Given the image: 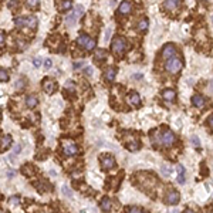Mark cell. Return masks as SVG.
Instances as JSON below:
<instances>
[{
    "label": "cell",
    "mask_w": 213,
    "mask_h": 213,
    "mask_svg": "<svg viewBox=\"0 0 213 213\" xmlns=\"http://www.w3.org/2000/svg\"><path fill=\"white\" fill-rule=\"evenodd\" d=\"M111 47H112V51L115 53V54L121 56V54L125 51V48L128 47V44H127V40L125 39H122V37H115L114 41H112V44H111Z\"/></svg>",
    "instance_id": "6da1fadb"
},
{
    "label": "cell",
    "mask_w": 213,
    "mask_h": 213,
    "mask_svg": "<svg viewBox=\"0 0 213 213\" xmlns=\"http://www.w3.org/2000/svg\"><path fill=\"white\" fill-rule=\"evenodd\" d=\"M165 68H166V71L171 72V74H176V72H179L182 68V61L179 58H175V57L168 58V63L165 65Z\"/></svg>",
    "instance_id": "7a4b0ae2"
},
{
    "label": "cell",
    "mask_w": 213,
    "mask_h": 213,
    "mask_svg": "<svg viewBox=\"0 0 213 213\" xmlns=\"http://www.w3.org/2000/svg\"><path fill=\"white\" fill-rule=\"evenodd\" d=\"M63 151H64V155L67 156H72L78 152V148L75 145V142L71 141V139H64L63 141Z\"/></svg>",
    "instance_id": "3957f363"
},
{
    "label": "cell",
    "mask_w": 213,
    "mask_h": 213,
    "mask_svg": "<svg viewBox=\"0 0 213 213\" xmlns=\"http://www.w3.org/2000/svg\"><path fill=\"white\" fill-rule=\"evenodd\" d=\"M16 26L17 27H30V29H34L37 26V19L36 17H19L16 19Z\"/></svg>",
    "instance_id": "277c9868"
},
{
    "label": "cell",
    "mask_w": 213,
    "mask_h": 213,
    "mask_svg": "<svg viewBox=\"0 0 213 213\" xmlns=\"http://www.w3.org/2000/svg\"><path fill=\"white\" fill-rule=\"evenodd\" d=\"M83 13H84V7L77 6L72 13H70L68 16H67V24H68V26H74V24L77 23V17L78 16H81Z\"/></svg>",
    "instance_id": "5b68a950"
},
{
    "label": "cell",
    "mask_w": 213,
    "mask_h": 213,
    "mask_svg": "<svg viewBox=\"0 0 213 213\" xmlns=\"http://www.w3.org/2000/svg\"><path fill=\"white\" fill-rule=\"evenodd\" d=\"M176 56V48H175L173 44H166L163 47V50H162V57L163 58H172Z\"/></svg>",
    "instance_id": "8992f818"
},
{
    "label": "cell",
    "mask_w": 213,
    "mask_h": 213,
    "mask_svg": "<svg viewBox=\"0 0 213 213\" xmlns=\"http://www.w3.org/2000/svg\"><path fill=\"white\" fill-rule=\"evenodd\" d=\"M179 200H181V195L176 190H171L168 193V196H166V202H168L169 205H178Z\"/></svg>",
    "instance_id": "52a82bcc"
},
{
    "label": "cell",
    "mask_w": 213,
    "mask_h": 213,
    "mask_svg": "<svg viewBox=\"0 0 213 213\" xmlns=\"http://www.w3.org/2000/svg\"><path fill=\"white\" fill-rule=\"evenodd\" d=\"M173 142H175L173 132H171V131H166V132H163V134H162V143H163V145H166V146H171Z\"/></svg>",
    "instance_id": "ba28073f"
},
{
    "label": "cell",
    "mask_w": 213,
    "mask_h": 213,
    "mask_svg": "<svg viewBox=\"0 0 213 213\" xmlns=\"http://www.w3.org/2000/svg\"><path fill=\"white\" fill-rule=\"evenodd\" d=\"M101 165H102L104 169H111L114 165H115V161H114V158L110 156V155L102 156V158H101Z\"/></svg>",
    "instance_id": "9c48e42d"
},
{
    "label": "cell",
    "mask_w": 213,
    "mask_h": 213,
    "mask_svg": "<svg viewBox=\"0 0 213 213\" xmlns=\"http://www.w3.org/2000/svg\"><path fill=\"white\" fill-rule=\"evenodd\" d=\"M43 88L47 94H53L54 90H56V84H54V81L53 80H44L43 81Z\"/></svg>",
    "instance_id": "30bf717a"
},
{
    "label": "cell",
    "mask_w": 213,
    "mask_h": 213,
    "mask_svg": "<svg viewBox=\"0 0 213 213\" xmlns=\"http://www.w3.org/2000/svg\"><path fill=\"white\" fill-rule=\"evenodd\" d=\"M128 101L132 104V105H135V107H139V105H141V97H139L136 92H131V94H129Z\"/></svg>",
    "instance_id": "8fae6325"
},
{
    "label": "cell",
    "mask_w": 213,
    "mask_h": 213,
    "mask_svg": "<svg viewBox=\"0 0 213 213\" xmlns=\"http://www.w3.org/2000/svg\"><path fill=\"white\" fill-rule=\"evenodd\" d=\"M132 10V4H131V1H124V3H121V6H119V13L121 14H128L129 12Z\"/></svg>",
    "instance_id": "7c38bea8"
},
{
    "label": "cell",
    "mask_w": 213,
    "mask_h": 213,
    "mask_svg": "<svg viewBox=\"0 0 213 213\" xmlns=\"http://www.w3.org/2000/svg\"><path fill=\"white\" fill-rule=\"evenodd\" d=\"M181 6V0H165V7L169 10H175Z\"/></svg>",
    "instance_id": "4fadbf2b"
},
{
    "label": "cell",
    "mask_w": 213,
    "mask_h": 213,
    "mask_svg": "<svg viewBox=\"0 0 213 213\" xmlns=\"http://www.w3.org/2000/svg\"><path fill=\"white\" fill-rule=\"evenodd\" d=\"M175 97H176V92L173 90H165L162 92V98L165 101H173Z\"/></svg>",
    "instance_id": "5bb4252c"
},
{
    "label": "cell",
    "mask_w": 213,
    "mask_h": 213,
    "mask_svg": "<svg viewBox=\"0 0 213 213\" xmlns=\"http://www.w3.org/2000/svg\"><path fill=\"white\" fill-rule=\"evenodd\" d=\"M10 145H12V136L10 135L3 136V139H1V145H0V151H1V152H3V151H6Z\"/></svg>",
    "instance_id": "9a60e30c"
},
{
    "label": "cell",
    "mask_w": 213,
    "mask_h": 213,
    "mask_svg": "<svg viewBox=\"0 0 213 213\" xmlns=\"http://www.w3.org/2000/svg\"><path fill=\"white\" fill-rule=\"evenodd\" d=\"M115 72H116V71L114 70L112 67L107 68V70H105V72H104V75H105V80H107V81H114V78H115Z\"/></svg>",
    "instance_id": "2e32d148"
},
{
    "label": "cell",
    "mask_w": 213,
    "mask_h": 213,
    "mask_svg": "<svg viewBox=\"0 0 213 213\" xmlns=\"http://www.w3.org/2000/svg\"><path fill=\"white\" fill-rule=\"evenodd\" d=\"M192 104L195 107H203L205 105V98L202 95H193L192 97Z\"/></svg>",
    "instance_id": "e0dca14e"
},
{
    "label": "cell",
    "mask_w": 213,
    "mask_h": 213,
    "mask_svg": "<svg viewBox=\"0 0 213 213\" xmlns=\"http://www.w3.org/2000/svg\"><path fill=\"white\" fill-rule=\"evenodd\" d=\"M111 207H112V203H111V200L108 198H104L102 202H101V209H102L104 212H110Z\"/></svg>",
    "instance_id": "ac0fdd59"
},
{
    "label": "cell",
    "mask_w": 213,
    "mask_h": 213,
    "mask_svg": "<svg viewBox=\"0 0 213 213\" xmlns=\"http://www.w3.org/2000/svg\"><path fill=\"white\" fill-rule=\"evenodd\" d=\"M37 104H39V101H37V98L34 97V95H29V97L26 98V105L29 108H34Z\"/></svg>",
    "instance_id": "d6986e66"
},
{
    "label": "cell",
    "mask_w": 213,
    "mask_h": 213,
    "mask_svg": "<svg viewBox=\"0 0 213 213\" xmlns=\"http://www.w3.org/2000/svg\"><path fill=\"white\" fill-rule=\"evenodd\" d=\"M88 40H90V37L88 36H85V34H81L80 37L77 39V43L78 45H81V47H85L87 45V43H88Z\"/></svg>",
    "instance_id": "ffe728a7"
},
{
    "label": "cell",
    "mask_w": 213,
    "mask_h": 213,
    "mask_svg": "<svg viewBox=\"0 0 213 213\" xmlns=\"http://www.w3.org/2000/svg\"><path fill=\"white\" fill-rule=\"evenodd\" d=\"M138 29H139L141 31L146 30V29H148V20H146V19H142L141 21L138 23Z\"/></svg>",
    "instance_id": "44dd1931"
},
{
    "label": "cell",
    "mask_w": 213,
    "mask_h": 213,
    "mask_svg": "<svg viewBox=\"0 0 213 213\" xmlns=\"http://www.w3.org/2000/svg\"><path fill=\"white\" fill-rule=\"evenodd\" d=\"M65 90L72 94V92L75 91V84H74L72 81H68V83H65Z\"/></svg>",
    "instance_id": "7402d4cb"
},
{
    "label": "cell",
    "mask_w": 213,
    "mask_h": 213,
    "mask_svg": "<svg viewBox=\"0 0 213 213\" xmlns=\"http://www.w3.org/2000/svg\"><path fill=\"white\" fill-rule=\"evenodd\" d=\"M105 57H107V53L104 51V50H98V51L95 53V60H97V61H100V60H104Z\"/></svg>",
    "instance_id": "603a6c76"
},
{
    "label": "cell",
    "mask_w": 213,
    "mask_h": 213,
    "mask_svg": "<svg viewBox=\"0 0 213 213\" xmlns=\"http://www.w3.org/2000/svg\"><path fill=\"white\" fill-rule=\"evenodd\" d=\"M31 165H26V166H24V168L21 169V172H23V173L26 175V176H29V178H30V176H31L33 175V172H31Z\"/></svg>",
    "instance_id": "cb8c5ba5"
},
{
    "label": "cell",
    "mask_w": 213,
    "mask_h": 213,
    "mask_svg": "<svg viewBox=\"0 0 213 213\" xmlns=\"http://www.w3.org/2000/svg\"><path fill=\"white\" fill-rule=\"evenodd\" d=\"M162 173L165 175V176H171V173H172V168L168 166V165H163V166H162Z\"/></svg>",
    "instance_id": "d4e9b609"
},
{
    "label": "cell",
    "mask_w": 213,
    "mask_h": 213,
    "mask_svg": "<svg viewBox=\"0 0 213 213\" xmlns=\"http://www.w3.org/2000/svg\"><path fill=\"white\" fill-rule=\"evenodd\" d=\"M7 80H9V74H7V71L6 70H0V81L6 83Z\"/></svg>",
    "instance_id": "484cf974"
},
{
    "label": "cell",
    "mask_w": 213,
    "mask_h": 213,
    "mask_svg": "<svg viewBox=\"0 0 213 213\" xmlns=\"http://www.w3.org/2000/svg\"><path fill=\"white\" fill-rule=\"evenodd\" d=\"M60 9H61V10H70V9H71V1H70V0L63 1V3L60 4Z\"/></svg>",
    "instance_id": "4316f807"
},
{
    "label": "cell",
    "mask_w": 213,
    "mask_h": 213,
    "mask_svg": "<svg viewBox=\"0 0 213 213\" xmlns=\"http://www.w3.org/2000/svg\"><path fill=\"white\" fill-rule=\"evenodd\" d=\"M39 1H40V0H26L27 6L30 7V9H34V7L39 6Z\"/></svg>",
    "instance_id": "83f0119b"
},
{
    "label": "cell",
    "mask_w": 213,
    "mask_h": 213,
    "mask_svg": "<svg viewBox=\"0 0 213 213\" xmlns=\"http://www.w3.org/2000/svg\"><path fill=\"white\" fill-rule=\"evenodd\" d=\"M63 193H64V196H67V198H71V196H72V192H71V189L67 186V185L63 186Z\"/></svg>",
    "instance_id": "f1b7e54d"
},
{
    "label": "cell",
    "mask_w": 213,
    "mask_h": 213,
    "mask_svg": "<svg viewBox=\"0 0 213 213\" xmlns=\"http://www.w3.org/2000/svg\"><path fill=\"white\" fill-rule=\"evenodd\" d=\"M85 48L88 50V51H91V50H94L95 48V41L94 40H88V43H87V45H85Z\"/></svg>",
    "instance_id": "f546056e"
},
{
    "label": "cell",
    "mask_w": 213,
    "mask_h": 213,
    "mask_svg": "<svg viewBox=\"0 0 213 213\" xmlns=\"http://www.w3.org/2000/svg\"><path fill=\"white\" fill-rule=\"evenodd\" d=\"M127 146H128L129 151H136V149L139 148V143H138V142H131V143H128Z\"/></svg>",
    "instance_id": "4dcf8cb0"
},
{
    "label": "cell",
    "mask_w": 213,
    "mask_h": 213,
    "mask_svg": "<svg viewBox=\"0 0 213 213\" xmlns=\"http://www.w3.org/2000/svg\"><path fill=\"white\" fill-rule=\"evenodd\" d=\"M127 210L131 213H138V212H142V207H138V206H129L127 207Z\"/></svg>",
    "instance_id": "1f68e13d"
},
{
    "label": "cell",
    "mask_w": 213,
    "mask_h": 213,
    "mask_svg": "<svg viewBox=\"0 0 213 213\" xmlns=\"http://www.w3.org/2000/svg\"><path fill=\"white\" fill-rule=\"evenodd\" d=\"M20 202V196H13V198H10V205L12 206H17Z\"/></svg>",
    "instance_id": "d6a6232c"
},
{
    "label": "cell",
    "mask_w": 213,
    "mask_h": 213,
    "mask_svg": "<svg viewBox=\"0 0 213 213\" xmlns=\"http://www.w3.org/2000/svg\"><path fill=\"white\" fill-rule=\"evenodd\" d=\"M178 183H181V185H183L185 183V173H178Z\"/></svg>",
    "instance_id": "836d02e7"
},
{
    "label": "cell",
    "mask_w": 213,
    "mask_h": 213,
    "mask_svg": "<svg viewBox=\"0 0 213 213\" xmlns=\"http://www.w3.org/2000/svg\"><path fill=\"white\" fill-rule=\"evenodd\" d=\"M51 65H53V61L50 60V58H47V60L44 61V68L45 70H50V68H51Z\"/></svg>",
    "instance_id": "e575fe53"
},
{
    "label": "cell",
    "mask_w": 213,
    "mask_h": 213,
    "mask_svg": "<svg viewBox=\"0 0 213 213\" xmlns=\"http://www.w3.org/2000/svg\"><path fill=\"white\" fill-rule=\"evenodd\" d=\"M17 4H19V1H17V0H12V1H9V7H10V9H17Z\"/></svg>",
    "instance_id": "d590c367"
},
{
    "label": "cell",
    "mask_w": 213,
    "mask_h": 213,
    "mask_svg": "<svg viewBox=\"0 0 213 213\" xmlns=\"http://www.w3.org/2000/svg\"><path fill=\"white\" fill-rule=\"evenodd\" d=\"M192 143H193L195 146H199V145H200V141H199V138H198V136H196V135H193V136H192Z\"/></svg>",
    "instance_id": "8d00e7d4"
},
{
    "label": "cell",
    "mask_w": 213,
    "mask_h": 213,
    "mask_svg": "<svg viewBox=\"0 0 213 213\" xmlns=\"http://www.w3.org/2000/svg\"><path fill=\"white\" fill-rule=\"evenodd\" d=\"M33 64H34V67H36V68H39L40 65H41V58H34V61H33Z\"/></svg>",
    "instance_id": "74e56055"
},
{
    "label": "cell",
    "mask_w": 213,
    "mask_h": 213,
    "mask_svg": "<svg viewBox=\"0 0 213 213\" xmlns=\"http://www.w3.org/2000/svg\"><path fill=\"white\" fill-rule=\"evenodd\" d=\"M207 125H209V127L213 129V115H210L209 118H207Z\"/></svg>",
    "instance_id": "f35d334b"
},
{
    "label": "cell",
    "mask_w": 213,
    "mask_h": 213,
    "mask_svg": "<svg viewBox=\"0 0 213 213\" xmlns=\"http://www.w3.org/2000/svg\"><path fill=\"white\" fill-rule=\"evenodd\" d=\"M83 64H84L83 61H80V63H74V70H78V68H81V67H83Z\"/></svg>",
    "instance_id": "ab89813d"
},
{
    "label": "cell",
    "mask_w": 213,
    "mask_h": 213,
    "mask_svg": "<svg viewBox=\"0 0 213 213\" xmlns=\"http://www.w3.org/2000/svg\"><path fill=\"white\" fill-rule=\"evenodd\" d=\"M4 44V33H1L0 31V47Z\"/></svg>",
    "instance_id": "60d3db41"
},
{
    "label": "cell",
    "mask_w": 213,
    "mask_h": 213,
    "mask_svg": "<svg viewBox=\"0 0 213 213\" xmlns=\"http://www.w3.org/2000/svg\"><path fill=\"white\" fill-rule=\"evenodd\" d=\"M178 173H185V166L179 165V166H178Z\"/></svg>",
    "instance_id": "b9f144b4"
},
{
    "label": "cell",
    "mask_w": 213,
    "mask_h": 213,
    "mask_svg": "<svg viewBox=\"0 0 213 213\" xmlns=\"http://www.w3.org/2000/svg\"><path fill=\"white\" fill-rule=\"evenodd\" d=\"M14 175H16L14 171H12V169H9V171H7V176H9V178H12V176H14Z\"/></svg>",
    "instance_id": "7bdbcfd3"
},
{
    "label": "cell",
    "mask_w": 213,
    "mask_h": 213,
    "mask_svg": "<svg viewBox=\"0 0 213 213\" xmlns=\"http://www.w3.org/2000/svg\"><path fill=\"white\" fill-rule=\"evenodd\" d=\"M92 67H87V68H85V74H88V75H90V74H92Z\"/></svg>",
    "instance_id": "ee69618b"
},
{
    "label": "cell",
    "mask_w": 213,
    "mask_h": 213,
    "mask_svg": "<svg viewBox=\"0 0 213 213\" xmlns=\"http://www.w3.org/2000/svg\"><path fill=\"white\" fill-rule=\"evenodd\" d=\"M110 36H111V30L108 29V30H107V33H105V40H108V39H110Z\"/></svg>",
    "instance_id": "f6af8a7d"
},
{
    "label": "cell",
    "mask_w": 213,
    "mask_h": 213,
    "mask_svg": "<svg viewBox=\"0 0 213 213\" xmlns=\"http://www.w3.org/2000/svg\"><path fill=\"white\" fill-rule=\"evenodd\" d=\"M13 151H14V154H17V152H20V145H16Z\"/></svg>",
    "instance_id": "bcb514c9"
},
{
    "label": "cell",
    "mask_w": 213,
    "mask_h": 213,
    "mask_svg": "<svg viewBox=\"0 0 213 213\" xmlns=\"http://www.w3.org/2000/svg\"><path fill=\"white\" fill-rule=\"evenodd\" d=\"M0 119H1V110H0Z\"/></svg>",
    "instance_id": "7dc6e473"
}]
</instances>
